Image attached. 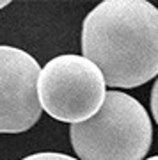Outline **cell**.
<instances>
[{
    "instance_id": "cell-7",
    "label": "cell",
    "mask_w": 158,
    "mask_h": 160,
    "mask_svg": "<svg viewBox=\"0 0 158 160\" xmlns=\"http://www.w3.org/2000/svg\"><path fill=\"white\" fill-rule=\"evenodd\" d=\"M7 4H9V2H7V0H0V9H2V7H6Z\"/></svg>"
},
{
    "instance_id": "cell-3",
    "label": "cell",
    "mask_w": 158,
    "mask_h": 160,
    "mask_svg": "<svg viewBox=\"0 0 158 160\" xmlns=\"http://www.w3.org/2000/svg\"><path fill=\"white\" fill-rule=\"evenodd\" d=\"M101 69L84 55H59L43 66L37 82L41 109L62 123H84L107 98Z\"/></svg>"
},
{
    "instance_id": "cell-8",
    "label": "cell",
    "mask_w": 158,
    "mask_h": 160,
    "mask_svg": "<svg viewBox=\"0 0 158 160\" xmlns=\"http://www.w3.org/2000/svg\"><path fill=\"white\" fill-rule=\"evenodd\" d=\"M146 160H158V155H155V157H151V158H146Z\"/></svg>"
},
{
    "instance_id": "cell-1",
    "label": "cell",
    "mask_w": 158,
    "mask_h": 160,
    "mask_svg": "<svg viewBox=\"0 0 158 160\" xmlns=\"http://www.w3.org/2000/svg\"><path fill=\"white\" fill-rule=\"evenodd\" d=\"M84 57L108 87H139L158 75V9L147 0H103L82 23Z\"/></svg>"
},
{
    "instance_id": "cell-6",
    "label": "cell",
    "mask_w": 158,
    "mask_h": 160,
    "mask_svg": "<svg viewBox=\"0 0 158 160\" xmlns=\"http://www.w3.org/2000/svg\"><path fill=\"white\" fill-rule=\"evenodd\" d=\"M151 114L158 125V78L155 80V84L151 87Z\"/></svg>"
},
{
    "instance_id": "cell-2",
    "label": "cell",
    "mask_w": 158,
    "mask_h": 160,
    "mask_svg": "<svg viewBox=\"0 0 158 160\" xmlns=\"http://www.w3.org/2000/svg\"><path fill=\"white\" fill-rule=\"evenodd\" d=\"M69 139L78 160H144L151 148L153 125L139 100L108 91L96 116L71 125Z\"/></svg>"
},
{
    "instance_id": "cell-4",
    "label": "cell",
    "mask_w": 158,
    "mask_h": 160,
    "mask_svg": "<svg viewBox=\"0 0 158 160\" xmlns=\"http://www.w3.org/2000/svg\"><path fill=\"white\" fill-rule=\"evenodd\" d=\"M39 75L28 52L0 45V133H22L39 121Z\"/></svg>"
},
{
    "instance_id": "cell-5",
    "label": "cell",
    "mask_w": 158,
    "mask_h": 160,
    "mask_svg": "<svg viewBox=\"0 0 158 160\" xmlns=\"http://www.w3.org/2000/svg\"><path fill=\"white\" fill-rule=\"evenodd\" d=\"M22 160H78V158H73V157L64 153H55V151H41V153L28 155Z\"/></svg>"
}]
</instances>
